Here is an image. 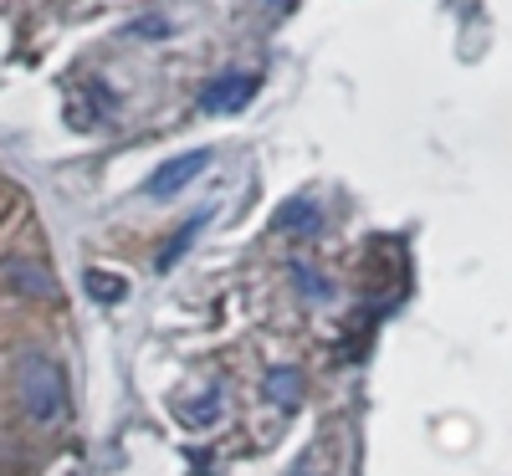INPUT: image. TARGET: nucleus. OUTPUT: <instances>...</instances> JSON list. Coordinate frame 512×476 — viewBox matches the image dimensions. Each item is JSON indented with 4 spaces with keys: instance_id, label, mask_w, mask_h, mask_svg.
Masks as SVG:
<instances>
[{
    "instance_id": "10",
    "label": "nucleus",
    "mask_w": 512,
    "mask_h": 476,
    "mask_svg": "<svg viewBox=\"0 0 512 476\" xmlns=\"http://www.w3.org/2000/svg\"><path fill=\"white\" fill-rule=\"evenodd\" d=\"M292 277H297V287H303V297H308V302H333V282H328L323 272H313V267L297 262V267H292Z\"/></svg>"
},
{
    "instance_id": "4",
    "label": "nucleus",
    "mask_w": 512,
    "mask_h": 476,
    "mask_svg": "<svg viewBox=\"0 0 512 476\" xmlns=\"http://www.w3.org/2000/svg\"><path fill=\"white\" fill-rule=\"evenodd\" d=\"M0 277H6V287L16 297H57V277L41 267V262H31V256H6Z\"/></svg>"
},
{
    "instance_id": "11",
    "label": "nucleus",
    "mask_w": 512,
    "mask_h": 476,
    "mask_svg": "<svg viewBox=\"0 0 512 476\" xmlns=\"http://www.w3.org/2000/svg\"><path fill=\"white\" fill-rule=\"evenodd\" d=\"M292 476H313V471H292Z\"/></svg>"
},
{
    "instance_id": "7",
    "label": "nucleus",
    "mask_w": 512,
    "mask_h": 476,
    "mask_svg": "<svg viewBox=\"0 0 512 476\" xmlns=\"http://www.w3.org/2000/svg\"><path fill=\"white\" fill-rule=\"evenodd\" d=\"M267 400H277L282 410H292L297 400H303V374H297V369H272L267 374Z\"/></svg>"
},
{
    "instance_id": "8",
    "label": "nucleus",
    "mask_w": 512,
    "mask_h": 476,
    "mask_svg": "<svg viewBox=\"0 0 512 476\" xmlns=\"http://www.w3.org/2000/svg\"><path fill=\"white\" fill-rule=\"evenodd\" d=\"M82 287H88L98 302H123V297H128V282H123V277H113V272H98V267H93L88 277H82Z\"/></svg>"
},
{
    "instance_id": "3",
    "label": "nucleus",
    "mask_w": 512,
    "mask_h": 476,
    "mask_svg": "<svg viewBox=\"0 0 512 476\" xmlns=\"http://www.w3.org/2000/svg\"><path fill=\"white\" fill-rule=\"evenodd\" d=\"M262 88V77H251V72H226L216 82H205V93H200V108L205 113H241L251 103V93Z\"/></svg>"
},
{
    "instance_id": "5",
    "label": "nucleus",
    "mask_w": 512,
    "mask_h": 476,
    "mask_svg": "<svg viewBox=\"0 0 512 476\" xmlns=\"http://www.w3.org/2000/svg\"><path fill=\"white\" fill-rule=\"evenodd\" d=\"M277 231H287V236H318V231H323V205L308 200V195L287 200V205L277 210Z\"/></svg>"
},
{
    "instance_id": "2",
    "label": "nucleus",
    "mask_w": 512,
    "mask_h": 476,
    "mask_svg": "<svg viewBox=\"0 0 512 476\" xmlns=\"http://www.w3.org/2000/svg\"><path fill=\"white\" fill-rule=\"evenodd\" d=\"M210 169V149H190V154H175V159H164L154 175H149V185H144V195H154V200H175L195 175H205Z\"/></svg>"
},
{
    "instance_id": "6",
    "label": "nucleus",
    "mask_w": 512,
    "mask_h": 476,
    "mask_svg": "<svg viewBox=\"0 0 512 476\" xmlns=\"http://www.w3.org/2000/svg\"><path fill=\"white\" fill-rule=\"evenodd\" d=\"M210 215H216V210H200V215H190V221H185V226H180L175 236H169V246L159 251V272H169V267H175L180 256H185V251L195 246V236H200V231L210 226Z\"/></svg>"
},
{
    "instance_id": "1",
    "label": "nucleus",
    "mask_w": 512,
    "mask_h": 476,
    "mask_svg": "<svg viewBox=\"0 0 512 476\" xmlns=\"http://www.w3.org/2000/svg\"><path fill=\"white\" fill-rule=\"evenodd\" d=\"M16 395H21V410L36 420V425H62L67 420V379L57 369V359L47 354H26L16 364Z\"/></svg>"
},
{
    "instance_id": "9",
    "label": "nucleus",
    "mask_w": 512,
    "mask_h": 476,
    "mask_svg": "<svg viewBox=\"0 0 512 476\" xmlns=\"http://www.w3.org/2000/svg\"><path fill=\"white\" fill-rule=\"evenodd\" d=\"M216 415H221V395H216V389H205L200 400H190V405H185V425H190V430L216 425Z\"/></svg>"
}]
</instances>
